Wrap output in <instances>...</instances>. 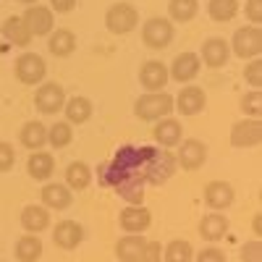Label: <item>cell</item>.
<instances>
[{
    "instance_id": "32",
    "label": "cell",
    "mask_w": 262,
    "mask_h": 262,
    "mask_svg": "<svg viewBox=\"0 0 262 262\" xmlns=\"http://www.w3.org/2000/svg\"><path fill=\"white\" fill-rule=\"evenodd\" d=\"M71 139H74V131H71V123L69 121H58L55 126L48 128V144H53L55 149L69 147Z\"/></svg>"
},
{
    "instance_id": "9",
    "label": "cell",
    "mask_w": 262,
    "mask_h": 262,
    "mask_svg": "<svg viewBox=\"0 0 262 262\" xmlns=\"http://www.w3.org/2000/svg\"><path fill=\"white\" fill-rule=\"evenodd\" d=\"M21 21L27 24V29L32 32V37H45L53 32V11L45 6H29L27 13L21 16Z\"/></svg>"
},
{
    "instance_id": "29",
    "label": "cell",
    "mask_w": 262,
    "mask_h": 262,
    "mask_svg": "<svg viewBox=\"0 0 262 262\" xmlns=\"http://www.w3.org/2000/svg\"><path fill=\"white\" fill-rule=\"evenodd\" d=\"M42 254L39 236H21L16 242V259L18 262H37Z\"/></svg>"
},
{
    "instance_id": "41",
    "label": "cell",
    "mask_w": 262,
    "mask_h": 262,
    "mask_svg": "<svg viewBox=\"0 0 262 262\" xmlns=\"http://www.w3.org/2000/svg\"><path fill=\"white\" fill-rule=\"evenodd\" d=\"M50 6H53V11H58V13H69V11H74L76 0H50Z\"/></svg>"
},
{
    "instance_id": "22",
    "label": "cell",
    "mask_w": 262,
    "mask_h": 262,
    "mask_svg": "<svg viewBox=\"0 0 262 262\" xmlns=\"http://www.w3.org/2000/svg\"><path fill=\"white\" fill-rule=\"evenodd\" d=\"M71 200L74 194L66 184H45V189H42V205L48 210H66L71 205Z\"/></svg>"
},
{
    "instance_id": "44",
    "label": "cell",
    "mask_w": 262,
    "mask_h": 262,
    "mask_svg": "<svg viewBox=\"0 0 262 262\" xmlns=\"http://www.w3.org/2000/svg\"><path fill=\"white\" fill-rule=\"evenodd\" d=\"M0 262H3V259H0Z\"/></svg>"
},
{
    "instance_id": "43",
    "label": "cell",
    "mask_w": 262,
    "mask_h": 262,
    "mask_svg": "<svg viewBox=\"0 0 262 262\" xmlns=\"http://www.w3.org/2000/svg\"><path fill=\"white\" fill-rule=\"evenodd\" d=\"M18 3H27V6H32V3H37V0H18Z\"/></svg>"
},
{
    "instance_id": "8",
    "label": "cell",
    "mask_w": 262,
    "mask_h": 262,
    "mask_svg": "<svg viewBox=\"0 0 262 262\" xmlns=\"http://www.w3.org/2000/svg\"><path fill=\"white\" fill-rule=\"evenodd\" d=\"M262 139V123L257 118H244L233 123L231 128V144L233 147H257Z\"/></svg>"
},
{
    "instance_id": "2",
    "label": "cell",
    "mask_w": 262,
    "mask_h": 262,
    "mask_svg": "<svg viewBox=\"0 0 262 262\" xmlns=\"http://www.w3.org/2000/svg\"><path fill=\"white\" fill-rule=\"evenodd\" d=\"M173 111V97L168 92H147L134 102V113L142 121H160L168 118V113Z\"/></svg>"
},
{
    "instance_id": "15",
    "label": "cell",
    "mask_w": 262,
    "mask_h": 262,
    "mask_svg": "<svg viewBox=\"0 0 262 262\" xmlns=\"http://www.w3.org/2000/svg\"><path fill=\"white\" fill-rule=\"evenodd\" d=\"M149 223H152V215H149V210L142 207V205H128V207L121 212V228H123L126 233H142V231L149 228Z\"/></svg>"
},
{
    "instance_id": "34",
    "label": "cell",
    "mask_w": 262,
    "mask_h": 262,
    "mask_svg": "<svg viewBox=\"0 0 262 262\" xmlns=\"http://www.w3.org/2000/svg\"><path fill=\"white\" fill-rule=\"evenodd\" d=\"M242 111L247 118H257L262 113V92L259 90H252L242 97Z\"/></svg>"
},
{
    "instance_id": "36",
    "label": "cell",
    "mask_w": 262,
    "mask_h": 262,
    "mask_svg": "<svg viewBox=\"0 0 262 262\" xmlns=\"http://www.w3.org/2000/svg\"><path fill=\"white\" fill-rule=\"evenodd\" d=\"M16 163V149L8 142H0V173H8Z\"/></svg>"
},
{
    "instance_id": "7",
    "label": "cell",
    "mask_w": 262,
    "mask_h": 262,
    "mask_svg": "<svg viewBox=\"0 0 262 262\" xmlns=\"http://www.w3.org/2000/svg\"><path fill=\"white\" fill-rule=\"evenodd\" d=\"M34 105H37L39 113L53 116V113L63 111V105H66V90H63L60 84H55V81L42 84L39 90H37V95H34Z\"/></svg>"
},
{
    "instance_id": "16",
    "label": "cell",
    "mask_w": 262,
    "mask_h": 262,
    "mask_svg": "<svg viewBox=\"0 0 262 262\" xmlns=\"http://www.w3.org/2000/svg\"><path fill=\"white\" fill-rule=\"evenodd\" d=\"M84 238V228L76 221H60L53 231V242L60 249H76Z\"/></svg>"
},
{
    "instance_id": "40",
    "label": "cell",
    "mask_w": 262,
    "mask_h": 262,
    "mask_svg": "<svg viewBox=\"0 0 262 262\" xmlns=\"http://www.w3.org/2000/svg\"><path fill=\"white\" fill-rule=\"evenodd\" d=\"M196 262H226V254L221 249H215V247H207V249H202L200 254H196Z\"/></svg>"
},
{
    "instance_id": "25",
    "label": "cell",
    "mask_w": 262,
    "mask_h": 262,
    "mask_svg": "<svg viewBox=\"0 0 262 262\" xmlns=\"http://www.w3.org/2000/svg\"><path fill=\"white\" fill-rule=\"evenodd\" d=\"M228 233V217L226 215H217V212H210L200 221V236L207 238V242H217Z\"/></svg>"
},
{
    "instance_id": "20",
    "label": "cell",
    "mask_w": 262,
    "mask_h": 262,
    "mask_svg": "<svg viewBox=\"0 0 262 262\" xmlns=\"http://www.w3.org/2000/svg\"><path fill=\"white\" fill-rule=\"evenodd\" d=\"M0 32H3V37L16 48H29V42H32V32L27 29L24 21H21V16H8L3 21V27H0Z\"/></svg>"
},
{
    "instance_id": "31",
    "label": "cell",
    "mask_w": 262,
    "mask_h": 262,
    "mask_svg": "<svg viewBox=\"0 0 262 262\" xmlns=\"http://www.w3.org/2000/svg\"><path fill=\"white\" fill-rule=\"evenodd\" d=\"M207 13L212 21H231L236 13H238V3L236 0H210V6H207Z\"/></svg>"
},
{
    "instance_id": "10",
    "label": "cell",
    "mask_w": 262,
    "mask_h": 262,
    "mask_svg": "<svg viewBox=\"0 0 262 262\" xmlns=\"http://www.w3.org/2000/svg\"><path fill=\"white\" fill-rule=\"evenodd\" d=\"M205 160H207V147L200 139H184V144L179 147L176 165H181L184 170H200Z\"/></svg>"
},
{
    "instance_id": "38",
    "label": "cell",
    "mask_w": 262,
    "mask_h": 262,
    "mask_svg": "<svg viewBox=\"0 0 262 262\" xmlns=\"http://www.w3.org/2000/svg\"><path fill=\"white\" fill-rule=\"evenodd\" d=\"M142 262H163V244L160 242H147Z\"/></svg>"
},
{
    "instance_id": "26",
    "label": "cell",
    "mask_w": 262,
    "mask_h": 262,
    "mask_svg": "<svg viewBox=\"0 0 262 262\" xmlns=\"http://www.w3.org/2000/svg\"><path fill=\"white\" fill-rule=\"evenodd\" d=\"M92 184V170L86 163L81 160H74L69 168H66V186L74 189V191H81Z\"/></svg>"
},
{
    "instance_id": "19",
    "label": "cell",
    "mask_w": 262,
    "mask_h": 262,
    "mask_svg": "<svg viewBox=\"0 0 262 262\" xmlns=\"http://www.w3.org/2000/svg\"><path fill=\"white\" fill-rule=\"evenodd\" d=\"M21 226L29 233H39L50 226V210L45 205H27L21 210Z\"/></svg>"
},
{
    "instance_id": "18",
    "label": "cell",
    "mask_w": 262,
    "mask_h": 262,
    "mask_svg": "<svg viewBox=\"0 0 262 262\" xmlns=\"http://www.w3.org/2000/svg\"><path fill=\"white\" fill-rule=\"evenodd\" d=\"M181 123L176 121V118H160L158 123H155V128H152V134H155V142L163 147V149H168V147H176V144H181Z\"/></svg>"
},
{
    "instance_id": "33",
    "label": "cell",
    "mask_w": 262,
    "mask_h": 262,
    "mask_svg": "<svg viewBox=\"0 0 262 262\" xmlns=\"http://www.w3.org/2000/svg\"><path fill=\"white\" fill-rule=\"evenodd\" d=\"M194 259V249L184 238H176L165 247V262H191Z\"/></svg>"
},
{
    "instance_id": "11",
    "label": "cell",
    "mask_w": 262,
    "mask_h": 262,
    "mask_svg": "<svg viewBox=\"0 0 262 262\" xmlns=\"http://www.w3.org/2000/svg\"><path fill=\"white\" fill-rule=\"evenodd\" d=\"M168 79H170V76H168V66H165L163 60H147V63L142 66V71H139V81H142L144 90H149V92L165 90Z\"/></svg>"
},
{
    "instance_id": "6",
    "label": "cell",
    "mask_w": 262,
    "mask_h": 262,
    "mask_svg": "<svg viewBox=\"0 0 262 262\" xmlns=\"http://www.w3.org/2000/svg\"><path fill=\"white\" fill-rule=\"evenodd\" d=\"M231 48H233V55L238 58H257L262 53V32L259 27H242V29H236L233 39H231Z\"/></svg>"
},
{
    "instance_id": "13",
    "label": "cell",
    "mask_w": 262,
    "mask_h": 262,
    "mask_svg": "<svg viewBox=\"0 0 262 262\" xmlns=\"http://www.w3.org/2000/svg\"><path fill=\"white\" fill-rule=\"evenodd\" d=\"M200 69H202L200 55H194V53H181V55H176V60L170 63L168 76L184 84V81H191L196 74H200Z\"/></svg>"
},
{
    "instance_id": "1",
    "label": "cell",
    "mask_w": 262,
    "mask_h": 262,
    "mask_svg": "<svg viewBox=\"0 0 262 262\" xmlns=\"http://www.w3.org/2000/svg\"><path fill=\"white\" fill-rule=\"evenodd\" d=\"M176 173V158L158 147L126 144L100 165V184L111 186L128 205L144 202L147 186H160Z\"/></svg>"
},
{
    "instance_id": "17",
    "label": "cell",
    "mask_w": 262,
    "mask_h": 262,
    "mask_svg": "<svg viewBox=\"0 0 262 262\" xmlns=\"http://www.w3.org/2000/svg\"><path fill=\"white\" fill-rule=\"evenodd\" d=\"M205 202L212 210H226L233 205V186L226 181H210L205 186Z\"/></svg>"
},
{
    "instance_id": "5",
    "label": "cell",
    "mask_w": 262,
    "mask_h": 262,
    "mask_svg": "<svg viewBox=\"0 0 262 262\" xmlns=\"http://www.w3.org/2000/svg\"><path fill=\"white\" fill-rule=\"evenodd\" d=\"M13 69H16V79H18L21 84H29V86L39 84L42 79H45V74H48L45 58L37 55V53H24V55H18Z\"/></svg>"
},
{
    "instance_id": "30",
    "label": "cell",
    "mask_w": 262,
    "mask_h": 262,
    "mask_svg": "<svg viewBox=\"0 0 262 262\" xmlns=\"http://www.w3.org/2000/svg\"><path fill=\"white\" fill-rule=\"evenodd\" d=\"M200 11V3L196 0H168V13L173 21H179V24H186L191 21Z\"/></svg>"
},
{
    "instance_id": "21",
    "label": "cell",
    "mask_w": 262,
    "mask_h": 262,
    "mask_svg": "<svg viewBox=\"0 0 262 262\" xmlns=\"http://www.w3.org/2000/svg\"><path fill=\"white\" fill-rule=\"evenodd\" d=\"M27 170H29V176L34 181H48L53 176V170H55V158L50 155V152H32L29 160H27Z\"/></svg>"
},
{
    "instance_id": "39",
    "label": "cell",
    "mask_w": 262,
    "mask_h": 262,
    "mask_svg": "<svg viewBox=\"0 0 262 262\" xmlns=\"http://www.w3.org/2000/svg\"><path fill=\"white\" fill-rule=\"evenodd\" d=\"M244 13H247V18L252 21V24L257 27L259 21H262V0H247Z\"/></svg>"
},
{
    "instance_id": "27",
    "label": "cell",
    "mask_w": 262,
    "mask_h": 262,
    "mask_svg": "<svg viewBox=\"0 0 262 262\" xmlns=\"http://www.w3.org/2000/svg\"><path fill=\"white\" fill-rule=\"evenodd\" d=\"M48 48H50V53H53L55 58H69V55L76 50V37H74V32H69V29L50 32Z\"/></svg>"
},
{
    "instance_id": "42",
    "label": "cell",
    "mask_w": 262,
    "mask_h": 262,
    "mask_svg": "<svg viewBox=\"0 0 262 262\" xmlns=\"http://www.w3.org/2000/svg\"><path fill=\"white\" fill-rule=\"evenodd\" d=\"M252 228H254V236H259V231H262V228H259V215H254V223H252Z\"/></svg>"
},
{
    "instance_id": "24",
    "label": "cell",
    "mask_w": 262,
    "mask_h": 262,
    "mask_svg": "<svg viewBox=\"0 0 262 262\" xmlns=\"http://www.w3.org/2000/svg\"><path fill=\"white\" fill-rule=\"evenodd\" d=\"M18 139H21V144H24L27 149L37 152V149H42V147L48 144V128L42 126L39 121H29V123L21 126Z\"/></svg>"
},
{
    "instance_id": "35",
    "label": "cell",
    "mask_w": 262,
    "mask_h": 262,
    "mask_svg": "<svg viewBox=\"0 0 262 262\" xmlns=\"http://www.w3.org/2000/svg\"><path fill=\"white\" fill-rule=\"evenodd\" d=\"M244 79H247V84H252L254 90H259L262 86V63L257 60V58H252L249 63H247V69H244Z\"/></svg>"
},
{
    "instance_id": "28",
    "label": "cell",
    "mask_w": 262,
    "mask_h": 262,
    "mask_svg": "<svg viewBox=\"0 0 262 262\" xmlns=\"http://www.w3.org/2000/svg\"><path fill=\"white\" fill-rule=\"evenodd\" d=\"M63 111H66V118H69V123H86L92 118V102L86 100V97H71V100H66L63 105Z\"/></svg>"
},
{
    "instance_id": "14",
    "label": "cell",
    "mask_w": 262,
    "mask_h": 262,
    "mask_svg": "<svg viewBox=\"0 0 262 262\" xmlns=\"http://www.w3.org/2000/svg\"><path fill=\"white\" fill-rule=\"evenodd\" d=\"M231 58V45L223 39V37H210L205 39L202 45V60L205 66H210V69H221V66H226Z\"/></svg>"
},
{
    "instance_id": "3",
    "label": "cell",
    "mask_w": 262,
    "mask_h": 262,
    "mask_svg": "<svg viewBox=\"0 0 262 262\" xmlns=\"http://www.w3.org/2000/svg\"><path fill=\"white\" fill-rule=\"evenodd\" d=\"M137 24H139V11L131 3H116L105 13V27L113 34H128L137 29Z\"/></svg>"
},
{
    "instance_id": "12",
    "label": "cell",
    "mask_w": 262,
    "mask_h": 262,
    "mask_svg": "<svg viewBox=\"0 0 262 262\" xmlns=\"http://www.w3.org/2000/svg\"><path fill=\"white\" fill-rule=\"evenodd\" d=\"M205 90L202 86H184V90L179 92V97L173 100V105L179 107L181 116H196L200 111H205Z\"/></svg>"
},
{
    "instance_id": "37",
    "label": "cell",
    "mask_w": 262,
    "mask_h": 262,
    "mask_svg": "<svg viewBox=\"0 0 262 262\" xmlns=\"http://www.w3.org/2000/svg\"><path fill=\"white\" fill-rule=\"evenodd\" d=\"M242 259L244 262H262V244H259V238H252V242H247L242 247Z\"/></svg>"
},
{
    "instance_id": "4",
    "label": "cell",
    "mask_w": 262,
    "mask_h": 262,
    "mask_svg": "<svg viewBox=\"0 0 262 262\" xmlns=\"http://www.w3.org/2000/svg\"><path fill=\"white\" fill-rule=\"evenodd\" d=\"M142 42L149 48V50H163L173 42V24L170 18H163V16H155L149 18L147 24L142 27Z\"/></svg>"
},
{
    "instance_id": "23",
    "label": "cell",
    "mask_w": 262,
    "mask_h": 262,
    "mask_svg": "<svg viewBox=\"0 0 262 262\" xmlns=\"http://www.w3.org/2000/svg\"><path fill=\"white\" fill-rule=\"evenodd\" d=\"M144 236H137V233H131V236H123L121 242L116 244V257L121 262H142V254H144Z\"/></svg>"
}]
</instances>
